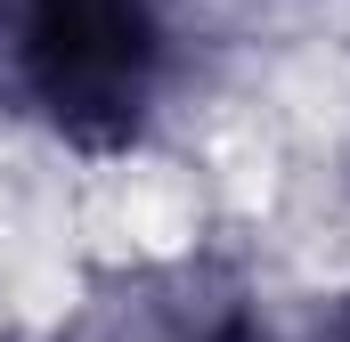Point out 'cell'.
<instances>
[{"label":"cell","mask_w":350,"mask_h":342,"mask_svg":"<svg viewBox=\"0 0 350 342\" xmlns=\"http://www.w3.org/2000/svg\"><path fill=\"white\" fill-rule=\"evenodd\" d=\"M187 342H269L261 326H253V318H237V310H220V318H212V326H196V334Z\"/></svg>","instance_id":"cell-2"},{"label":"cell","mask_w":350,"mask_h":342,"mask_svg":"<svg viewBox=\"0 0 350 342\" xmlns=\"http://www.w3.org/2000/svg\"><path fill=\"white\" fill-rule=\"evenodd\" d=\"M172 49V0H0V90L90 155L155 122Z\"/></svg>","instance_id":"cell-1"},{"label":"cell","mask_w":350,"mask_h":342,"mask_svg":"<svg viewBox=\"0 0 350 342\" xmlns=\"http://www.w3.org/2000/svg\"><path fill=\"white\" fill-rule=\"evenodd\" d=\"M326 342H350V310H342V318H334V334H326Z\"/></svg>","instance_id":"cell-3"}]
</instances>
